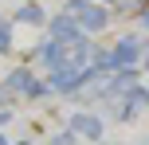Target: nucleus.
Wrapping results in <instances>:
<instances>
[{
  "label": "nucleus",
  "instance_id": "10",
  "mask_svg": "<svg viewBox=\"0 0 149 145\" xmlns=\"http://www.w3.org/2000/svg\"><path fill=\"white\" fill-rule=\"evenodd\" d=\"M145 67H149V43H145Z\"/></svg>",
  "mask_w": 149,
  "mask_h": 145
},
{
  "label": "nucleus",
  "instance_id": "9",
  "mask_svg": "<svg viewBox=\"0 0 149 145\" xmlns=\"http://www.w3.org/2000/svg\"><path fill=\"white\" fill-rule=\"evenodd\" d=\"M141 24H145V28H149V8H141Z\"/></svg>",
  "mask_w": 149,
  "mask_h": 145
},
{
  "label": "nucleus",
  "instance_id": "2",
  "mask_svg": "<svg viewBox=\"0 0 149 145\" xmlns=\"http://www.w3.org/2000/svg\"><path fill=\"white\" fill-rule=\"evenodd\" d=\"M71 130L82 133V137H90V141H98L102 137V118H94V114H71Z\"/></svg>",
  "mask_w": 149,
  "mask_h": 145
},
{
  "label": "nucleus",
  "instance_id": "8",
  "mask_svg": "<svg viewBox=\"0 0 149 145\" xmlns=\"http://www.w3.org/2000/svg\"><path fill=\"white\" fill-rule=\"evenodd\" d=\"M12 122V110H0V126H8Z\"/></svg>",
  "mask_w": 149,
  "mask_h": 145
},
{
  "label": "nucleus",
  "instance_id": "3",
  "mask_svg": "<svg viewBox=\"0 0 149 145\" xmlns=\"http://www.w3.org/2000/svg\"><path fill=\"white\" fill-rule=\"evenodd\" d=\"M106 20H110V16H106V8H98V4H86V8L79 12L82 31H102V28H106Z\"/></svg>",
  "mask_w": 149,
  "mask_h": 145
},
{
  "label": "nucleus",
  "instance_id": "7",
  "mask_svg": "<svg viewBox=\"0 0 149 145\" xmlns=\"http://www.w3.org/2000/svg\"><path fill=\"white\" fill-rule=\"evenodd\" d=\"M86 4H90V0H67V12H71V16H79Z\"/></svg>",
  "mask_w": 149,
  "mask_h": 145
},
{
  "label": "nucleus",
  "instance_id": "11",
  "mask_svg": "<svg viewBox=\"0 0 149 145\" xmlns=\"http://www.w3.org/2000/svg\"><path fill=\"white\" fill-rule=\"evenodd\" d=\"M0 145H8V141H4V137H0Z\"/></svg>",
  "mask_w": 149,
  "mask_h": 145
},
{
  "label": "nucleus",
  "instance_id": "12",
  "mask_svg": "<svg viewBox=\"0 0 149 145\" xmlns=\"http://www.w3.org/2000/svg\"><path fill=\"white\" fill-rule=\"evenodd\" d=\"M106 4H114V0H106Z\"/></svg>",
  "mask_w": 149,
  "mask_h": 145
},
{
  "label": "nucleus",
  "instance_id": "5",
  "mask_svg": "<svg viewBox=\"0 0 149 145\" xmlns=\"http://www.w3.org/2000/svg\"><path fill=\"white\" fill-rule=\"evenodd\" d=\"M16 24H43V8L39 4H24L16 12Z\"/></svg>",
  "mask_w": 149,
  "mask_h": 145
},
{
  "label": "nucleus",
  "instance_id": "4",
  "mask_svg": "<svg viewBox=\"0 0 149 145\" xmlns=\"http://www.w3.org/2000/svg\"><path fill=\"white\" fill-rule=\"evenodd\" d=\"M8 86H12V90H24V94H28L31 86H36V78H31V71H28V67H20V71H12V75H8Z\"/></svg>",
  "mask_w": 149,
  "mask_h": 145
},
{
  "label": "nucleus",
  "instance_id": "1",
  "mask_svg": "<svg viewBox=\"0 0 149 145\" xmlns=\"http://www.w3.org/2000/svg\"><path fill=\"white\" fill-rule=\"evenodd\" d=\"M137 55H145V43H137L134 35H126V39H122V43L110 51L114 71H126V67H134V63H137Z\"/></svg>",
  "mask_w": 149,
  "mask_h": 145
},
{
  "label": "nucleus",
  "instance_id": "6",
  "mask_svg": "<svg viewBox=\"0 0 149 145\" xmlns=\"http://www.w3.org/2000/svg\"><path fill=\"white\" fill-rule=\"evenodd\" d=\"M12 47V31H8V24H0V51H8Z\"/></svg>",
  "mask_w": 149,
  "mask_h": 145
}]
</instances>
